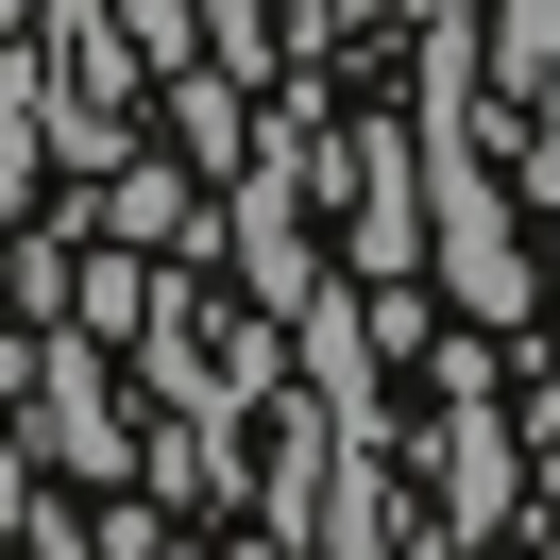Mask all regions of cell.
Listing matches in <instances>:
<instances>
[{"label": "cell", "mask_w": 560, "mask_h": 560, "mask_svg": "<svg viewBox=\"0 0 560 560\" xmlns=\"http://www.w3.org/2000/svg\"><path fill=\"white\" fill-rule=\"evenodd\" d=\"M476 85L510 103V153H526V187H560V0H510L476 35Z\"/></svg>", "instance_id": "obj_2"}, {"label": "cell", "mask_w": 560, "mask_h": 560, "mask_svg": "<svg viewBox=\"0 0 560 560\" xmlns=\"http://www.w3.org/2000/svg\"><path fill=\"white\" fill-rule=\"evenodd\" d=\"M306 187L323 171H289V153H272V171H255V153H238V272H255V306H306Z\"/></svg>", "instance_id": "obj_3"}, {"label": "cell", "mask_w": 560, "mask_h": 560, "mask_svg": "<svg viewBox=\"0 0 560 560\" xmlns=\"http://www.w3.org/2000/svg\"><path fill=\"white\" fill-rule=\"evenodd\" d=\"M0 35H35V0H0Z\"/></svg>", "instance_id": "obj_7"}, {"label": "cell", "mask_w": 560, "mask_h": 560, "mask_svg": "<svg viewBox=\"0 0 560 560\" xmlns=\"http://www.w3.org/2000/svg\"><path fill=\"white\" fill-rule=\"evenodd\" d=\"M424 255H442V289L476 323L526 306V238H510V205H492V153H424Z\"/></svg>", "instance_id": "obj_1"}, {"label": "cell", "mask_w": 560, "mask_h": 560, "mask_svg": "<svg viewBox=\"0 0 560 560\" xmlns=\"http://www.w3.org/2000/svg\"><path fill=\"white\" fill-rule=\"evenodd\" d=\"M103 238L119 255H171L187 238V171H171V153H103Z\"/></svg>", "instance_id": "obj_5"}, {"label": "cell", "mask_w": 560, "mask_h": 560, "mask_svg": "<svg viewBox=\"0 0 560 560\" xmlns=\"http://www.w3.org/2000/svg\"><path fill=\"white\" fill-rule=\"evenodd\" d=\"M35 424H51V458H69V476H119V458H137V442H119V408L85 390V340L35 357Z\"/></svg>", "instance_id": "obj_4"}, {"label": "cell", "mask_w": 560, "mask_h": 560, "mask_svg": "<svg viewBox=\"0 0 560 560\" xmlns=\"http://www.w3.org/2000/svg\"><path fill=\"white\" fill-rule=\"evenodd\" d=\"M340 18H374V0H306V35H340Z\"/></svg>", "instance_id": "obj_6"}]
</instances>
